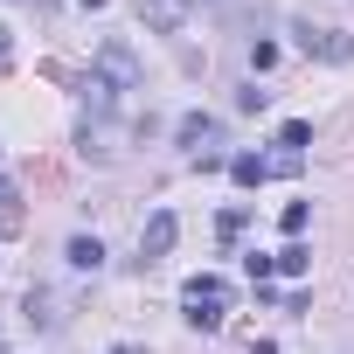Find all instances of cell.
<instances>
[{"mask_svg":"<svg viewBox=\"0 0 354 354\" xmlns=\"http://www.w3.org/2000/svg\"><path fill=\"white\" fill-rule=\"evenodd\" d=\"M181 306H188V326L216 333L223 313H230V285H223V278H188V285H181Z\"/></svg>","mask_w":354,"mask_h":354,"instance_id":"1","label":"cell"},{"mask_svg":"<svg viewBox=\"0 0 354 354\" xmlns=\"http://www.w3.org/2000/svg\"><path fill=\"white\" fill-rule=\"evenodd\" d=\"M97 77H104L111 91H139V84H146V70H139V56H132L125 42H104V49H97Z\"/></svg>","mask_w":354,"mask_h":354,"instance_id":"2","label":"cell"},{"mask_svg":"<svg viewBox=\"0 0 354 354\" xmlns=\"http://www.w3.org/2000/svg\"><path fill=\"white\" fill-rule=\"evenodd\" d=\"M174 236H181V216H174V209H153V216H146V230H139V264L167 257V250H174Z\"/></svg>","mask_w":354,"mask_h":354,"instance_id":"3","label":"cell"},{"mask_svg":"<svg viewBox=\"0 0 354 354\" xmlns=\"http://www.w3.org/2000/svg\"><path fill=\"white\" fill-rule=\"evenodd\" d=\"M139 21L153 35H181L188 28V0H139Z\"/></svg>","mask_w":354,"mask_h":354,"instance_id":"4","label":"cell"},{"mask_svg":"<svg viewBox=\"0 0 354 354\" xmlns=\"http://www.w3.org/2000/svg\"><path fill=\"white\" fill-rule=\"evenodd\" d=\"M174 139H181L188 153H209V139H216V118H209V111H188L181 125H174Z\"/></svg>","mask_w":354,"mask_h":354,"instance_id":"5","label":"cell"},{"mask_svg":"<svg viewBox=\"0 0 354 354\" xmlns=\"http://www.w3.org/2000/svg\"><path fill=\"white\" fill-rule=\"evenodd\" d=\"M264 174H271V160H257V153H236V160H230V181H236V188H257Z\"/></svg>","mask_w":354,"mask_h":354,"instance_id":"6","label":"cell"},{"mask_svg":"<svg viewBox=\"0 0 354 354\" xmlns=\"http://www.w3.org/2000/svg\"><path fill=\"white\" fill-rule=\"evenodd\" d=\"M63 257H70L77 271H97V264H104V243H97V236H70V250H63Z\"/></svg>","mask_w":354,"mask_h":354,"instance_id":"7","label":"cell"},{"mask_svg":"<svg viewBox=\"0 0 354 354\" xmlns=\"http://www.w3.org/2000/svg\"><path fill=\"white\" fill-rule=\"evenodd\" d=\"M278 271H285V278H306V271H313V250H306V243L292 236V243L278 250Z\"/></svg>","mask_w":354,"mask_h":354,"instance_id":"8","label":"cell"},{"mask_svg":"<svg viewBox=\"0 0 354 354\" xmlns=\"http://www.w3.org/2000/svg\"><path fill=\"white\" fill-rule=\"evenodd\" d=\"M319 56H326V63H347V56H354L347 28H319Z\"/></svg>","mask_w":354,"mask_h":354,"instance_id":"9","label":"cell"},{"mask_svg":"<svg viewBox=\"0 0 354 354\" xmlns=\"http://www.w3.org/2000/svg\"><path fill=\"white\" fill-rule=\"evenodd\" d=\"M243 230H250V209H223V216H216V236H223V243H236Z\"/></svg>","mask_w":354,"mask_h":354,"instance_id":"10","label":"cell"},{"mask_svg":"<svg viewBox=\"0 0 354 354\" xmlns=\"http://www.w3.org/2000/svg\"><path fill=\"white\" fill-rule=\"evenodd\" d=\"M278 146H292V153H299V146H313V125H306V118H285V132H278Z\"/></svg>","mask_w":354,"mask_h":354,"instance_id":"11","label":"cell"},{"mask_svg":"<svg viewBox=\"0 0 354 354\" xmlns=\"http://www.w3.org/2000/svg\"><path fill=\"white\" fill-rule=\"evenodd\" d=\"M278 223H285V236H306V223H313V216H306V202H292Z\"/></svg>","mask_w":354,"mask_h":354,"instance_id":"12","label":"cell"},{"mask_svg":"<svg viewBox=\"0 0 354 354\" xmlns=\"http://www.w3.org/2000/svg\"><path fill=\"white\" fill-rule=\"evenodd\" d=\"M243 271H250V278H257V285H264V278H271V271H278V257H264V250H250V257H243Z\"/></svg>","mask_w":354,"mask_h":354,"instance_id":"13","label":"cell"},{"mask_svg":"<svg viewBox=\"0 0 354 354\" xmlns=\"http://www.w3.org/2000/svg\"><path fill=\"white\" fill-rule=\"evenodd\" d=\"M278 63V42H250V70H271Z\"/></svg>","mask_w":354,"mask_h":354,"instance_id":"14","label":"cell"},{"mask_svg":"<svg viewBox=\"0 0 354 354\" xmlns=\"http://www.w3.org/2000/svg\"><path fill=\"white\" fill-rule=\"evenodd\" d=\"M8 63H15V28L0 21V70H8Z\"/></svg>","mask_w":354,"mask_h":354,"instance_id":"15","label":"cell"},{"mask_svg":"<svg viewBox=\"0 0 354 354\" xmlns=\"http://www.w3.org/2000/svg\"><path fill=\"white\" fill-rule=\"evenodd\" d=\"M0 209H15V181H8V174H0Z\"/></svg>","mask_w":354,"mask_h":354,"instance_id":"16","label":"cell"},{"mask_svg":"<svg viewBox=\"0 0 354 354\" xmlns=\"http://www.w3.org/2000/svg\"><path fill=\"white\" fill-rule=\"evenodd\" d=\"M77 8H104V0H77Z\"/></svg>","mask_w":354,"mask_h":354,"instance_id":"17","label":"cell"},{"mask_svg":"<svg viewBox=\"0 0 354 354\" xmlns=\"http://www.w3.org/2000/svg\"><path fill=\"white\" fill-rule=\"evenodd\" d=\"M111 354H139V347H111Z\"/></svg>","mask_w":354,"mask_h":354,"instance_id":"18","label":"cell"},{"mask_svg":"<svg viewBox=\"0 0 354 354\" xmlns=\"http://www.w3.org/2000/svg\"><path fill=\"white\" fill-rule=\"evenodd\" d=\"M0 354H8V347H0Z\"/></svg>","mask_w":354,"mask_h":354,"instance_id":"19","label":"cell"},{"mask_svg":"<svg viewBox=\"0 0 354 354\" xmlns=\"http://www.w3.org/2000/svg\"><path fill=\"white\" fill-rule=\"evenodd\" d=\"M188 8H195V0H188Z\"/></svg>","mask_w":354,"mask_h":354,"instance_id":"20","label":"cell"}]
</instances>
